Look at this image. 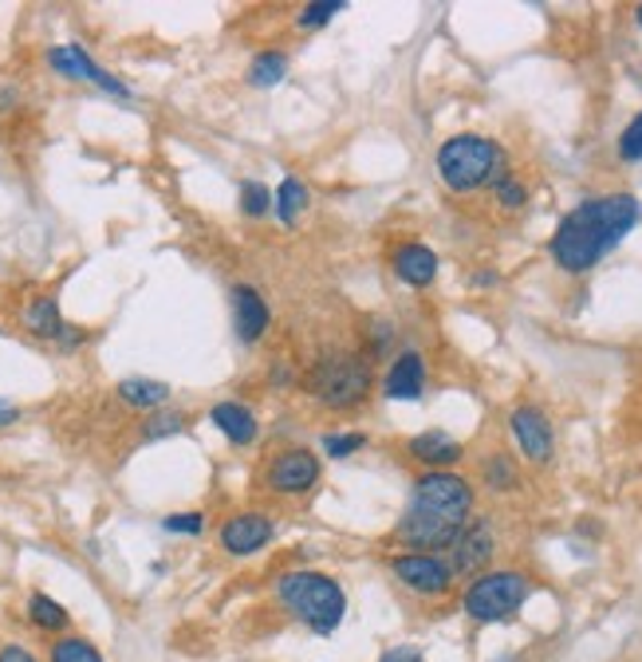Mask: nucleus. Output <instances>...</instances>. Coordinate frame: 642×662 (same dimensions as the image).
Returning a JSON list of instances; mask_svg holds the SVG:
<instances>
[{
	"label": "nucleus",
	"instance_id": "nucleus-3",
	"mask_svg": "<svg viewBox=\"0 0 642 662\" xmlns=\"http://www.w3.org/2000/svg\"><path fill=\"white\" fill-rule=\"evenodd\" d=\"M272 592H277V600L284 603L288 615L300 619V623L320 639L335 635L343 615H348V592H343V584L328 572L292 568V572L277 575Z\"/></svg>",
	"mask_w": 642,
	"mask_h": 662
},
{
	"label": "nucleus",
	"instance_id": "nucleus-1",
	"mask_svg": "<svg viewBox=\"0 0 642 662\" xmlns=\"http://www.w3.org/2000/svg\"><path fill=\"white\" fill-rule=\"evenodd\" d=\"M642 221V201L634 193H599L568 210L548 241V257L568 277H583L615 253L623 237Z\"/></svg>",
	"mask_w": 642,
	"mask_h": 662
},
{
	"label": "nucleus",
	"instance_id": "nucleus-22",
	"mask_svg": "<svg viewBox=\"0 0 642 662\" xmlns=\"http://www.w3.org/2000/svg\"><path fill=\"white\" fill-rule=\"evenodd\" d=\"M28 619H32L40 631H63V628H68V608H63V603H56L52 595L36 592L32 600H28Z\"/></svg>",
	"mask_w": 642,
	"mask_h": 662
},
{
	"label": "nucleus",
	"instance_id": "nucleus-4",
	"mask_svg": "<svg viewBox=\"0 0 642 662\" xmlns=\"http://www.w3.org/2000/svg\"><path fill=\"white\" fill-rule=\"evenodd\" d=\"M504 170H509L504 147L485 134H453L438 147V174H442L445 190L453 193L485 190Z\"/></svg>",
	"mask_w": 642,
	"mask_h": 662
},
{
	"label": "nucleus",
	"instance_id": "nucleus-14",
	"mask_svg": "<svg viewBox=\"0 0 642 662\" xmlns=\"http://www.w3.org/2000/svg\"><path fill=\"white\" fill-rule=\"evenodd\" d=\"M382 394L391 402H418L425 394V359L418 351H402L382 379Z\"/></svg>",
	"mask_w": 642,
	"mask_h": 662
},
{
	"label": "nucleus",
	"instance_id": "nucleus-26",
	"mask_svg": "<svg viewBox=\"0 0 642 662\" xmlns=\"http://www.w3.org/2000/svg\"><path fill=\"white\" fill-rule=\"evenodd\" d=\"M52 662H103V654H99L88 639L68 635V639H56L52 643Z\"/></svg>",
	"mask_w": 642,
	"mask_h": 662
},
{
	"label": "nucleus",
	"instance_id": "nucleus-29",
	"mask_svg": "<svg viewBox=\"0 0 642 662\" xmlns=\"http://www.w3.org/2000/svg\"><path fill=\"white\" fill-rule=\"evenodd\" d=\"M619 158L623 162H642V111L631 119L623 134H619Z\"/></svg>",
	"mask_w": 642,
	"mask_h": 662
},
{
	"label": "nucleus",
	"instance_id": "nucleus-12",
	"mask_svg": "<svg viewBox=\"0 0 642 662\" xmlns=\"http://www.w3.org/2000/svg\"><path fill=\"white\" fill-rule=\"evenodd\" d=\"M272 532H277V524L264 513L229 516V521L221 524V549H225L229 556H252V552H261L264 544L272 541Z\"/></svg>",
	"mask_w": 642,
	"mask_h": 662
},
{
	"label": "nucleus",
	"instance_id": "nucleus-25",
	"mask_svg": "<svg viewBox=\"0 0 642 662\" xmlns=\"http://www.w3.org/2000/svg\"><path fill=\"white\" fill-rule=\"evenodd\" d=\"M493 198L501 210H524V205H529V185H524V178L504 170V174L493 182Z\"/></svg>",
	"mask_w": 642,
	"mask_h": 662
},
{
	"label": "nucleus",
	"instance_id": "nucleus-35",
	"mask_svg": "<svg viewBox=\"0 0 642 662\" xmlns=\"http://www.w3.org/2000/svg\"><path fill=\"white\" fill-rule=\"evenodd\" d=\"M473 284H478V288H493V284H501V277H496L493 269H481L478 277H473Z\"/></svg>",
	"mask_w": 642,
	"mask_h": 662
},
{
	"label": "nucleus",
	"instance_id": "nucleus-24",
	"mask_svg": "<svg viewBox=\"0 0 642 662\" xmlns=\"http://www.w3.org/2000/svg\"><path fill=\"white\" fill-rule=\"evenodd\" d=\"M237 201H241L244 218H264V213H272V190L264 182H257V178L241 182V190H237Z\"/></svg>",
	"mask_w": 642,
	"mask_h": 662
},
{
	"label": "nucleus",
	"instance_id": "nucleus-36",
	"mask_svg": "<svg viewBox=\"0 0 642 662\" xmlns=\"http://www.w3.org/2000/svg\"><path fill=\"white\" fill-rule=\"evenodd\" d=\"M272 379H277V383H280V387H284V383H288V379H292V375H288V367H284V363H280V367H277V375H272Z\"/></svg>",
	"mask_w": 642,
	"mask_h": 662
},
{
	"label": "nucleus",
	"instance_id": "nucleus-17",
	"mask_svg": "<svg viewBox=\"0 0 642 662\" xmlns=\"http://www.w3.org/2000/svg\"><path fill=\"white\" fill-rule=\"evenodd\" d=\"M407 450L414 462L425 465V470H445V465H458L461 458H465V445L453 442L445 430H422V434L410 438Z\"/></svg>",
	"mask_w": 642,
	"mask_h": 662
},
{
	"label": "nucleus",
	"instance_id": "nucleus-15",
	"mask_svg": "<svg viewBox=\"0 0 642 662\" xmlns=\"http://www.w3.org/2000/svg\"><path fill=\"white\" fill-rule=\"evenodd\" d=\"M391 269H394V277H399L402 284L430 288L438 280V253L430 249V244H422V241H407V244H399V249H394Z\"/></svg>",
	"mask_w": 642,
	"mask_h": 662
},
{
	"label": "nucleus",
	"instance_id": "nucleus-23",
	"mask_svg": "<svg viewBox=\"0 0 642 662\" xmlns=\"http://www.w3.org/2000/svg\"><path fill=\"white\" fill-rule=\"evenodd\" d=\"M481 478L493 493H509L516 485V462H512L509 453H489L485 462H481Z\"/></svg>",
	"mask_w": 642,
	"mask_h": 662
},
{
	"label": "nucleus",
	"instance_id": "nucleus-8",
	"mask_svg": "<svg viewBox=\"0 0 642 662\" xmlns=\"http://www.w3.org/2000/svg\"><path fill=\"white\" fill-rule=\"evenodd\" d=\"M496 556V529L489 516H469V524L461 529V536L450 549V564L458 575H481L489 572Z\"/></svg>",
	"mask_w": 642,
	"mask_h": 662
},
{
	"label": "nucleus",
	"instance_id": "nucleus-11",
	"mask_svg": "<svg viewBox=\"0 0 642 662\" xmlns=\"http://www.w3.org/2000/svg\"><path fill=\"white\" fill-rule=\"evenodd\" d=\"M48 63H52V71H60V76H68V79H88V83H96V88L111 91V96H119V99L131 96V88H127L122 79H114L111 71L99 68V63L91 60V56L83 52L79 44L52 48V52H48Z\"/></svg>",
	"mask_w": 642,
	"mask_h": 662
},
{
	"label": "nucleus",
	"instance_id": "nucleus-10",
	"mask_svg": "<svg viewBox=\"0 0 642 662\" xmlns=\"http://www.w3.org/2000/svg\"><path fill=\"white\" fill-rule=\"evenodd\" d=\"M269 489L277 493H308V489L320 481V458L304 445H292V450L277 453L269 462V473H264Z\"/></svg>",
	"mask_w": 642,
	"mask_h": 662
},
{
	"label": "nucleus",
	"instance_id": "nucleus-2",
	"mask_svg": "<svg viewBox=\"0 0 642 662\" xmlns=\"http://www.w3.org/2000/svg\"><path fill=\"white\" fill-rule=\"evenodd\" d=\"M473 481L450 470H425L410 485V505L402 513L394 541L407 544V552H445L461 536V529L473 516Z\"/></svg>",
	"mask_w": 642,
	"mask_h": 662
},
{
	"label": "nucleus",
	"instance_id": "nucleus-27",
	"mask_svg": "<svg viewBox=\"0 0 642 662\" xmlns=\"http://www.w3.org/2000/svg\"><path fill=\"white\" fill-rule=\"evenodd\" d=\"M339 12H343V0H320V4H308V9H300V17H295V28H323L328 20H335Z\"/></svg>",
	"mask_w": 642,
	"mask_h": 662
},
{
	"label": "nucleus",
	"instance_id": "nucleus-30",
	"mask_svg": "<svg viewBox=\"0 0 642 662\" xmlns=\"http://www.w3.org/2000/svg\"><path fill=\"white\" fill-rule=\"evenodd\" d=\"M363 445H367V434H328L323 438V450H328V458H335V462L359 453Z\"/></svg>",
	"mask_w": 642,
	"mask_h": 662
},
{
	"label": "nucleus",
	"instance_id": "nucleus-7",
	"mask_svg": "<svg viewBox=\"0 0 642 662\" xmlns=\"http://www.w3.org/2000/svg\"><path fill=\"white\" fill-rule=\"evenodd\" d=\"M391 572L399 575L410 592L425 595V600L450 595L453 580H458V572H453V564L442 552H402V556L391 560Z\"/></svg>",
	"mask_w": 642,
	"mask_h": 662
},
{
	"label": "nucleus",
	"instance_id": "nucleus-34",
	"mask_svg": "<svg viewBox=\"0 0 642 662\" xmlns=\"http://www.w3.org/2000/svg\"><path fill=\"white\" fill-rule=\"evenodd\" d=\"M17 419H20V410L12 407V402L0 399V427H12V422H17Z\"/></svg>",
	"mask_w": 642,
	"mask_h": 662
},
{
	"label": "nucleus",
	"instance_id": "nucleus-32",
	"mask_svg": "<svg viewBox=\"0 0 642 662\" xmlns=\"http://www.w3.org/2000/svg\"><path fill=\"white\" fill-rule=\"evenodd\" d=\"M379 662H422V651L418 646H391V651H382Z\"/></svg>",
	"mask_w": 642,
	"mask_h": 662
},
{
	"label": "nucleus",
	"instance_id": "nucleus-5",
	"mask_svg": "<svg viewBox=\"0 0 642 662\" xmlns=\"http://www.w3.org/2000/svg\"><path fill=\"white\" fill-rule=\"evenodd\" d=\"M371 363L355 351H323L308 371V391L328 410H355L371 394Z\"/></svg>",
	"mask_w": 642,
	"mask_h": 662
},
{
	"label": "nucleus",
	"instance_id": "nucleus-33",
	"mask_svg": "<svg viewBox=\"0 0 642 662\" xmlns=\"http://www.w3.org/2000/svg\"><path fill=\"white\" fill-rule=\"evenodd\" d=\"M0 662H36V654L20 643H9V646H0Z\"/></svg>",
	"mask_w": 642,
	"mask_h": 662
},
{
	"label": "nucleus",
	"instance_id": "nucleus-20",
	"mask_svg": "<svg viewBox=\"0 0 642 662\" xmlns=\"http://www.w3.org/2000/svg\"><path fill=\"white\" fill-rule=\"evenodd\" d=\"M119 399L134 410H162L165 399H170V387L158 383V379H122Z\"/></svg>",
	"mask_w": 642,
	"mask_h": 662
},
{
	"label": "nucleus",
	"instance_id": "nucleus-37",
	"mask_svg": "<svg viewBox=\"0 0 642 662\" xmlns=\"http://www.w3.org/2000/svg\"><path fill=\"white\" fill-rule=\"evenodd\" d=\"M634 20H639V28H642V4H639V9H634Z\"/></svg>",
	"mask_w": 642,
	"mask_h": 662
},
{
	"label": "nucleus",
	"instance_id": "nucleus-13",
	"mask_svg": "<svg viewBox=\"0 0 642 662\" xmlns=\"http://www.w3.org/2000/svg\"><path fill=\"white\" fill-rule=\"evenodd\" d=\"M24 328L32 331V335H40V340L63 343V348H76V343H83V331L63 323L60 304H56L52 297L28 300V304H24Z\"/></svg>",
	"mask_w": 642,
	"mask_h": 662
},
{
	"label": "nucleus",
	"instance_id": "nucleus-16",
	"mask_svg": "<svg viewBox=\"0 0 642 662\" xmlns=\"http://www.w3.org/2000/svg\"><path fill=\"white\" fill-rule=\"evenodd\" d=\"M269 304H264V297L257 292L252 284H237L233 288V328L237 335H241V343H257L269 331Z\"/></svg>",
	"mask_w": 642,
	"mask_h": 662
},
{
	"label": "nucleus",
	"instance_id": "nucleus-28",
	"mask_svg": "<svg viewBox=\"0 0 642 662\" xmlns=\"http://www.w3.org/2000/svg\"><path fill=\"white\" fill-rule=\"evenodd\" d=\"M182 427H185V414H178V410H158L154 419H147V427H142V438H147V442H154V438L178 434Z\"/></svg>",
	"mask_w": 642,
	"mask_h": 662
},
{
	"label": "nucleus",
	"instance_id": "nucleus-18",
	"mask_svg": "<svg viewBox=\"0 0 642 662\" xmlns=\"http://www.w3.org/2000/svg\"><path fill=\"white\" fill-rule=\"evenodd\" d=\"M209 419H213V427H218L233 445H252V442H257V434H261V422H257V414H252L244 402H233V399L218 402V407L209 410Z\"/></svg>",
	"mask_w": 642,
	"mask_h": 662
},
{
	"label": "nucleus",
	"instance_id": "nucleus-21",
	"mask_svg": "<svg viewBox=\"0 0 642 662\" xmlns=\"http://www.w3.org/2000/svg\"><path fill=\"white\" fill-rule=\"evenodd\" d=\"M284 76H288V52H280V48H269V52H261L257 60H252V68H249V83H252V88H277Z\"/></svg>",
	"mask_w": 642,
	"mask_h": 662
},
{
	"label": "nucleus",
	"instance_id": "nucleus-9",
	"mask_svg": "<svg viewBox=\"0 0 642 662\" xmlns=\"http://www.w3.org/2000/svg\"><path fill=\"white\" fill-rule=\"evenodd\" d=\"M509 430L532 465H548L555 453V430L540 407H516L509 414Z\"/></svg>",
	"mask_w": 642,
	"mask_h": 662
},
{
	"label": "nucleus",
	"instance_id": "nucleus-19",
	"mask_svg": "<svg viewBox=\"0 0 642 662\" xmlns=\"http://www.w3.org/2000/svg\"><path fill=\"white\" fill-rule=\"evenodd\" d=\"M308 205H312V193H308V185L292 174L277 185V193H272V210H277V218L284 221V225H295V221L308 213Z\"/></svg>",
	"mask_w": 642,
	"mask_h": 662
},
{
	"label": "nucleus",
	"instance_id": "nucleus-6",
	"mask_svg": "<svg viewBox=\"0 0 642 662\" xmlns=\"http://www.w3.org/2000/svg\"><path fill=\"white\" fill-rule=\"evenodd\" d=\"M532 580L516 568H489V572L473 575L461 595V608L473 623L489 628V623H509L516 611L529 603L532 595Z\"/></svg>",
	"mask_w": 642,
	"mask_h": 662
},
{
	"label": "nucleus",
	"instance_id": "nucleus-31",
	"mask_svg": "<svg viewBox=\"0 0 642 662\" xmlns=\"http://www.w3.org/2000/svg\"><path fill=\"white\" fill-rule=\"evenodd\" d=\"M165 532H174V536H198L201 529H205V516L201 513H174L162 521Z\"/></svg>",
	"mask_w": 642,
	"mask_h": 662
}]
</instances>
